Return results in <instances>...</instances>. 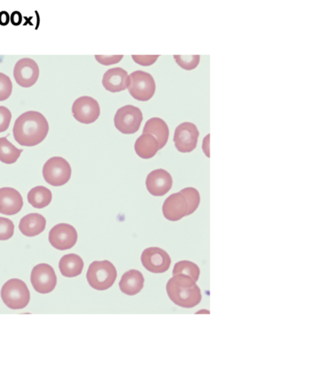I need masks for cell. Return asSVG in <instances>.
<instances>
[{
	"instance_id": "484cf974",
	"label": "cell",
	"mask_w": 328,
	"mask_h": 369,
	"mask_svg": "<svg viewBox=\"0 0 328 369\" xmlns=\"http://www.w3.org/2000/svg\"><path fill=\"white\" fill-rule=\"evenodd\" d=\"M175 59L178 65L185 70H192L198 66L200 63V55H192V56H182V55H175Z\"/></svg>"
},
{
	"instance_id": "83f0119b",
	"label": "cell",
	"mask_w": 328,
	"mask_h": 369,
	"mask_svg": "<svg viewBox=\"0 0 328 369\" xmlns=\"http://www.w3.org/2000/svg\"><path fill=\"white\" fill-rule=\"evenodd\" d=\"M13 85L10 78L6 74L0 73V102L6 101L11 96Z\"/></svg>"
},
{
	"instance_id": "ba28073f",
	"label": "cell",
	"mask_w": 328,
	"mask_h": 369,
	"mask_svg": "<svg viewBox=\"0 0 328 369\" xmlns=\"http://www.w3.org/2000/svg\"><path fill=\"white\" fill-rule=\"evenodd\" d=\"M143 115L137 107L126 105L117 111L114 116V125L122 134H132L139 130Z\"/></svg>"
},
{
	"instance_id": "4316f807",
	"label": "cell",
	"mask_w": 328,
	"mask_h": 369,
	"mask_svg": "<svg viewBox=\"0 0 328 369\" xmlns=\"http://www.w3.org/2000/svg\"><path fill=\"white\" fill-rule=\"evenodd\" d=\"M15 225L8 218L0 217V241H6L14 235Z\"/></svg>"
},
{
	"instance_id": "5b68a950",
	"label": "cell",
	"mask_w": 328,
	"mask_h": 369,
	"mask_svg": "<svg viewBox=\"0 0 328 369\" xmlns=\"http://www.w3.org/2000/svg\"><path fill=\"white\" fill-rule=\"evenodd\" d=\"M1 297L3 304L11 309H22L29 305L30 292L23 281L10 279L3 285Z\"/></svg>"
},
{
	"instance_id": "d6986e66",
	"label": "cell",
	"mask_w": 328,
	"mask_h": 369,
	"mask_svg": "<svg viewBox=\"0 0 328 369\" xmlns=\"http://www.w3.org/2000/svg\"><path fill=\"white\" fill-rule=\"evenodd\" d=\"M145 279L142 273L136 269L125 272L120 281L121 292L126 295L134 296L139 293L144 287Z\"/></svg>"
},
{
	"instance_id": "8992f818",
	"label": "cell",
	"mask_w": 328,
	"mask_h": 369,
	"mask_svg": "<svg viewBox=\"0 0 328 369\" xmlns=\"http://www.w3.org/2000/svg\"><path fill=\"white\" fill-rule=\"evenodd\" d=\"M127 89L136 100L147 102L155 94L156 83L152 74L137 70L129 75Z\"/></svg>"
},
{
	"instance_id": "4dcf8cb0",
	"label": "cell",
	"mask_w": 328,
	"mask_h": 369,
	"mask_svg": "<svg viewBox=\"0 0 328 369\" xmlns=\"http://www.w3.org/2000/svg\"><path fill=\"white\" fill-rule=\"evenodd\" d=\"M123 55H114V56H104V55H96L97 61L102 65H111L121 61Z\"/></svg>"
},
{
	"instance_id": "603a6c76",
	"label": "cell",
	"mask_w": 328,
	"mask_h": 369,
	"mask_svg": "<svg viewBox=\"0 0 328 369\" xmlns=\"http://www.w3.org/2000/svg\"><path fill=\"white\" fill-rule=\"evenodd\" d=\"M52 192L43 186L31 189L27 194V201L34 208L42 209L49 205L52 201Z\"/></svg>"
},
{
	"instance_id": "ffe728a7",
	"label": "cell",
	"mask_w": 328,
	"mask_h": 369,
	"mask_svg": "<svg viewBox=\"0 0 328 369\" xmlns=\"http://www.w3.org/2000/svg\"><path fill=\"white\" fill-rule=\"evenodd\" d=\"M143 134H151L159 142V150L163 149L169 141V129L167 124L160 118H152L144 126Z\"/></svg>"
},
{
	"instance_id": "ac0fdd59",
	"label": "cell",
	"mask_w": 328,
	"mask_h": 369,
	"mask_svg": "<svg viewBox=\"0 0 328 369\" xmlns=\"http://www.w3.org/2000/svg\"><path fill=\"white\" fill-rule=\"evenodd\" d=\"M46 228V219L41 214L31 213L19 221V229L26 237H35L41 234Z\"/></svg>"
},
{
	"instance_id": "7c38bea8",
	"label": "cell",
	"mask_w": 328,
	"mask_h": 369,
	"mask_svg": "<svg viewBox=\"0 0 328 369\" xmlns=\"http://www.w3.org/2000/svg\"><path fill=\"white\" fill-rule=\"evenodd\" d=\"M141 263L148 272L155 274L164 273L171 265V258L165 250L152 247L146 249L141 255Z\"/></svg>"
},
{
	"instance_id": "5bb4252c",
	"label": "cell",
	"mask_w": 328,
	"mask_h": 369,
	"mask_svg": "<svg viewBox=\"0 0 328 369\" xmlns=\"http://www.w3.org/2000/svg\"><path fill=\"white\" fill-rule=\"evenodd\" d=\"M38 77V65L33 59L22 58L15 63L14 78L19 86L29 88L36 84Z\"/></svg>"
},
{
	"instance_id": "52a82bcc",
	"label": "cell",
	"mask_w": 328,
	"mask_h": 369,
	"mask_svg": "<svg viewBox=\"0 0 328 369\" xmlns=\"http://www.w3.org/2000/svg\"><path fill=\"white\" fill-rule=\"evenodd\" d=\"M42 175L47 184L59 187L70 180L71 168L65 158L54 157L46 162L42 168Z\"/></svg>"
},
{
	"instance_id": "f546056e",
	"label": "cell",
	"mask_w": 328,
	"mask_h": 369,
	"mask_svg": "<svg viewBox=\"0 0 328 369\" xmlns=\"http://www.w3.org/2000/svg\"><path fill=\"white\" fill-rule=\"evenodd\" d=\"M159 57V55H132L133 61L141 66L153 65Z\"/></svg>"
},
{
	"instance_id": "9c48e42d",
	"label": "cell",
	"mask_w": 328,
	"mask_h": 369,
	"mask_svg": "<svg viewBox=\"0 0 328 369\" xmlns=\"http://www.w3.org/2000/svg\"><path fill=\"white\" fill-rule=\"evenodd\" d=\"M31 283L36 292L47 295L53 292L57 284L54 269L47 264L36 265L31 274Z\"/></svg>"
},
{
	"instance_id": "3957f363",
	"label": "cell",
	"mask_w": 328,
	"mask_h": 369,
	"mask_svg": "<svg viewBox=\"0 0 328 369\" xmlns=\"http://www.w3.org/2000/svg\"><path fill=\"white\" fill-rule=\"evenodd\" d=\"M166 288L170 300L179 307L192 308L201 303V289L191 277L173 276L168 281Z\"/></svg>"
},
{
	"instance_id": "30bf717a",
	"label": "cell",
	"mask_w": 328,
	"mask_h": 369,
	"mask_svg": "<svg viewBox=\"0 0 328 369\" xmlns=\"http://www.w3.org/2000/svg\"><path fill=\"white\" fill-rule=\"evenodd\" d=\"M199 131L192 123L185 122L177 127L173 136L175 148L180 152L189 153L196 149Z\"/></svg>"
},
{
	"instance_id": "44dd1931",
	"label": "cell",
	"mask_w": 328,
	"mask_h": 369,
	"mask_svg": "<svg viewBox=\"0 0 328 369\" xmlns=\"http://www.w3.org/2000/svg\"><path fill=\"white\" fill-rule=\"evenodd\" d=\"M58 267L63 276L72 278L81 275L84 268V262L80 256L70 253L61 258Z\"/></svg>"
},
{
	"instance_id": "e0dca14e",
	"label": "cell",
	"mask_w": 328,
	"mask_h": 369,
	"mask_svg": "<svg viewBox=\"0 0 328 369\" xmlns=\"http://www.w3.org/2000/svg\"><path fill=\"white\" fill-rule=\"evenodd\" d=\"M129 74L122 68L110 69L104 74L102 86L110 93H120L127 88Z\"/></svg>"
},
{
	"instance_id": "d4e9b609",
	"label": "cell",
	"mask_w": 328,
	"mask_h": 369,
	"mask_svg": "<svg viewBox=\"0 0 328 369\" xmlns=\"http://www.w3.org/2000/svg\"><path fill=\"white\" fill-rule=\"evenodd\" d=\"M200 273L198 265L188 260L178 262L173 269V276H187L195 281L199 280Z\"/></svg>"
},
{
	"instance_id": "8fae6325",
	"label": "cell",
	"mask_w": 328,
	"mask_h": 369,
	"mask_svg": "<svg viewBox=\"0 0 328 369\" xmlns=\"http://www.w3.org/2000/svg\"><path fill=\"white\" fill-rule=\"evenodd\" d=\"M72 114L83 125L93 124L100 116V107L93 97H79L73 103Z\"/></svg>"
},
{
	"instance_id": "cb8c5ba5",
	"label": "cell",
	"mask_w": 328,
	"mask_h": 369,
	"mask_svg": "<svg viewBox=\"0 0 328 369\" xmlns=\"http://www.w3.org/2000/svg\"><path fill=\"white\" fill-rule=\"evenodd\" d=\"M22 149H18L7 140L6 137L0 138V162L5 164H14L19 159L22 153Z\"/></svg>"
},
{
	"instance_id": "9a60e30c",
	"label": "cell",
	"mask_w": 328,
	"mask_h": 369,
	"mask_svg": "<svg viewBox=\"0 0 328 369\" xmlns=\"http://www.w3.org/2000/svg\"><path fill=\"white\" fill-rule=\"evenodd\" d=\"M146 185L152 196H164L171 189L173 178L166 170H154L148 174Z\"/></svg>"
},
{
	"instance_id": "2e32d148",
	"label": "cell",
	"mask_w": 328,
	"mask_h": 369,
	"mask_svg": "<svg viewBox=\"0 0 328 369\" xmlns=\"http://www.w3.org/2000/svg\"><path fill=\"white\" fill-rule=\"evenodd\" d=\"M23 207L22 194L13 188L0 189V213L13 216L21 212Z\"/></svg>"
},
{
	"instance_id": "7402d4cb",
	"label": "cell",
	"mask_w": 328,
	"mask_h": 369,
	"mask_svg": "<svg viewBox=\"0 0 328 369\" xmlns=\"http://www.w3.org/2000/svg\"><path fill=\"white\" fill-rule=\"evenodd\" d=\"M135 150L142 159H150L159 152V142L151 134H142L136 141Z\"/></svg>"
},
{
	"instance_id": "6da1fadb",
	"label": "cell",
	"mask_w": 328,
	"mask_h": 369,
	"mask_svg": "<svg viewBox=\"0 0 328 369\" xmlns=\"http://www.w3.org/2000/svg\"><path fill=\"white\" fill-rule=\"evenodd\" d=\"M49 125L41 113L29 111L19 116L13 127V136L19 145L31 148L40 144L49 134Z\"/></svg>"
},
{
	"instance_id": "277c9868",
	"label": "cell",
	"mask_w": 328,
	"mask_h": 369,
	"mask_svg": "<svg viewBox=\"0 0 328 369\" xmlns=\"http://www.w3.org/2000/svg\"><path fill=\"white\" fill-rule=\"evenodd\" d=\"M90 287L97 291H105L112 287L117 279L116 267L109 260L94 261L86 273Z\"/></svg>"
},
{
	"instance_id": "7a4b0ae2",
	"label": "cell",
	"mask_w": 328,
	"mask_h": 369,
	"mask_svg": "<svg viewBox=\"0 0 328 369\" xmlns=\"http://www.w3.org/2000/svg\"><path fill=\"white\" fill-rule=\"evenodd\" d=\"M201 196L195 188H185L167 198L163 205L166 219L176 221L192 215L198 208Z\"/></svg>"
},
{
	"instance_id": "4fadbf2b",
	"label": "cell",
	"mask_w": 328,
	"mask_h": 369,
	"mask_svg": "<svg viewBox=\"0 0 328 369\" xmlns=\"http://www.w3.org/2000/svg\"><path fill=\"white\" fill-rule=\"evenodd\" d=\"M78 235L76 228L70 224L61 223L50 230L49 240L51 245L58 250L70 249L76 245Z\"/></svg>"
},
{
	"instance_id": "f1b7e54d",
	"label": "cell",
	"mask_w": 328,
	"mask_h": 369,
	"mask_svg": "<svg viewBox=\"0 0 328 369\" xmlns=\"http://www.w3.org/2000/svg\"><path fill=\"white\" fill-rule=\"evenodd\" d=\"M11 118L10 111L6 107L0 106V133L5 132L9 129Z\"/></svg>"
}]
</instances>
